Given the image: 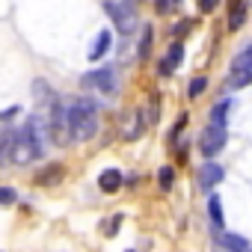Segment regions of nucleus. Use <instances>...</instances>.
<instances>
[{
  "mask_svg": "<svg viewBox=\"0 0 252 252\" xmlns=\"http://www.w3.org/2000/svg\"><path fill=\"white\" fill-rule=\"evenodd\" d=\"M68 128H71V140L74 143H86L98 134V107L89 98H74L68 107Z\"/></svg>",
  "mask_w": 252,
  "mask_h": 252,
  "instance_id": "obj_1",
  "label": "nucleus"
},
{
  "mask_svg": "<svg viewBox=\"0 0 252 252\" xmlns=\"http://www.w3.org/2000/svg\"><path fill=\"white\" fill-rule=\"evenodd\" d=\"M12 163H18V166H24V163H30V160H36V158H42V149L36 146V140H33V134H30V128L24 125L21 131H12Z\"/></svg>",
  "mask_w": 252,
  "mask_h": 252,
  "instance_id": "obj_2",
  "label": "nucleus"
},
{
  "mask_svg": "<svg viewBox=\"0 0 252 252\" xmlns=\"http://www.w3.org/2000/svg\"><path fill=\"white\" fill-rule=\"evenodd\" d=\"M104 12L110 15V21L119 27L122 36H131L137 30V12L131 3H125V0H104Z\"/></svg>",
  "mask_w": 252,
  "mask_h": 252,
  "instance_id": "obj_3",
  "label": "nucleus"
},
{
  "mask_svg": "<svg viewBox=\"0 0 252 252\" xmlns=\"http://www.w3.org/2000/svg\"><path fill=\"white\" fill-rule=\"evenodd\" d=\"M86 89H98L101 95H116L119 92V77L113 68H95V71H86L83 80H80Z\"/></svg>",
  "mask_w": 252,
  "mask_h": 252,
  "instance_id": "obj_4",
  "label": "nucleus"
},
{
  "mask_svg": "<svg viewBox=\"0 0 252 252\" xmlns=\"http://www.w3.org/2000/svg\"><path fill=\"white\" fill-rule=\"evenodd\" d=\"M225 140H228V134H225V125H208V128L202 131L199 149H202V155H205V158H214V155H220V152H222Z\"/></svg>",
  "mask_w": 252,
  "mask_h": 252,
  "instance_id": "obj_5",
  "label": "nucleus"
},
{
  "mask_svg": "<svg viewBox=\"0 0 252 252\" xmlns=\"http://www.w3.org/2000/svg\"><path fill=\"white\" fill-rule=\"evenodd\" d=\"M181 60H184V45H181V42H172V45H169V51L163 54V60H160V68H158V71H160L163 77H169V74L181 65Z\"/></svg>",
  "mask_w": 252,
  "mask_h": 252,
  "instance_id": "obj_6",
  "label": "nucleus"
},
{
  "mask_svg": "<svg viewBox=\"0 0 252 252\" xmlns=\"http://www.w3.org/2000/svg\"><path fill=\"white\" fill-rule=\"evenodd\" d=\"M222 175H225V172H222V166H220V163H214V160H208V163L199 169V187L211 193V190L222 181Z\"/></svg>",
  "mask_w": 252,
  "mask_h": 252,
  "instance_id": "obj_7",
  "label": "nucleus"
},
{
  "mask_svg": "<svg viewBox=\"0 0 252 252\" xmlns=\"http://www.w3.org/2000/svg\"><path fill=\"white\" fill-rule=\"evenodd\" d=\"M63 178H65V166H60V163H48L45 169L36 172L33 181H36L39 187H54V184H60Z\"/></svg>",
  "mask_w": 252,
  "mask_h": 252,
  "instance_id": "obj_8",
  "label": "nucleus"
},
{
  "mask_svg": "<svg viewBox=\"0 0 252 252\" xmlns=\"http://www.w3.org/2000/svg\"><path fill=\"white\" fill-rule=\"evenodd\" d=\"M249 249V243L243 240V237H237V234H217V243H214V252H246Z\"/></svg>",
  "mask_w": 252,
  "mask_h": 252,
  "instance_id": "obj_9",
  "label": "nucleus"
},
{
  "mask_svg": "<svg viewBox=\"0 0 252 252\" xmlns=\"http://www.w3.org/2000/svg\"><path fill=\"white\" fill-rule=\"evenodd\" d=\"M146 128V119H143V110H131L128 116H125V125H122V131H125V140H137Z\"/></svg>",
  "mask_w": 252,
  "mask_h": 252,
  "instance_id": "obj_10",
  "label": "nucleus"
},
{
  "mask_svg": "<svg viewBox=\"0 0 252 252\" xmlns=\"http://www.w3.org/2000/svg\"><path fill=\"white\" fill-rule=\"evenodd\" d=\"M243 24H246V3L243 0H231L228 3V30L237 33Z\"/></svg>",
  "mask_w": 252,
  "mask_h": 252,
  "instance_id": "obj_11",
  "label": "nucleus"
},
{
  "mask_svg": "<svg viewBox=\"0 0 252 252\" xmlns=\"http://www.w3.org/2000/svg\"><path fill=\"white\" fill-rule=\"evenodd\" d=\"M208 217H211V225H214V231H217V234H222V228H225V220H222V202H220V196H217V193L208 199Z\"/></svg>",
  "mask_w": 252,
  "mask_h": 252,
  "instance_id": "obj_12",
  "label": "nucleus"
},
{
  "mask_svg": "<svg viewBox=\"0 0 252 252\" xmlns=\"http://www.w3.org/2000/svg\"><path fill=\"white\" fill-rule=\"evenodd\" d=\"M98 187H101L104 193H116V190L122 187V172H119V169H113V166H110V169H104V172L98 175Z\"/></svg>",
  "mask_w": 252,
  "mask_h": 252,
  "instance_id": "obj_13",
  "label": "nucleus"
},
{
  "mask_svg": "<svg viewBox=\"0 0 252 252\" xmlns=\"http://www.w3.org/2000/svg\"><path fill=\"white\" fill-rule=\"evenodd\" d=\"M107 48H110V33H107V30H101V33H98V39L89 45V60H92V63H95V60H101V57L107 54Z\"/></svg>",
  "mask_w": 252,
  "mask_h": 252,
  "instance_id": "obj_14",
  "label": "nucleus"
},
{
  "mask_svg": "<svg viewBox=\"0 0 252 252\" xmlns=\"http://www.w3.org/2000/svg\"><path fill=\"white\" fill-rule=\"evenodd\" d=\"M252 83V71H243V68H231L228 80H225V89H243Z\"/></svg>",
  "mask_w": 252,
  "mask_h": 252,
  "instance_id": "obj_15",
  "label": "nucleus"
},
{
  "mask_svg": "<svg viewBox=\"0 0 252 252\" xmlns=\"http://www.w3.org/2000/svg\"><path fill=\"white\" fill-rule=\"evenodd\" d=\"M231 68H243V71H252V45H246V48H243V51L234 57Z\"/></svg>",
  "mask_w": 252,
  "mask_h": 252,
  "instance_id": "obj_16",
  "label": "nucleus"
},
{
  "mask_svg": "<svg viewBox=\"0 0 252 252\" xmlns=\"http://www.w3.org/2000/svg\"><path fill=\"white\" fill-rule=\"evenodd\" d=\"M228 110H231V101H222V104H217V107L211 110V125H225V116H228Z\"/></svg>",
  "mask_w": 252,
  "mask_h": 252,
  "instance_id": "obj_17",
  "label": "nucleus"
},
{
  "mask_svg": "<svg viewBox=\"0 0 252 252\" xmlns=\"http://www.w3.org/2000/svg\"><path fill=\"white\" fill-rule=\"evenodd\" d=\"M172 181H175V169H172V166H160V169H158V184H160V190H172Z\"/></svg>",
  "mask_w": 252,
  "mask_h": 252,
  "instance_id": "obj_18",
  "label": "nucleus"
},
{
  "mask_svg": "<svg viewBox=\"0 0 252 252\" xmlns=\"http://www.w3.org/2000/svg\"><path fill=\"white\" fill-rule=\"evenodd\" d=\"M12 155V131H3L0 134V160H6Z\"/></svg>",
  "mask_w": 252,
  "mask_h": 252,
  "instance_id": "obj_19",
  "label": "nucleus"
},
{
  "mask_svg": "<svg viewBox=\"0 0 252 252\" xmlns=\"http://www.w3.org/2000/svg\"><path fill=\"white\" fill-rule=\"evenodd\" d=\"M205 89H208V80H205V77H193L190 86H187V95H190V98H199Z\"/></svg>",
  "mask_w": 252,
  "mask_h": 252,
  "instance_id": "obj_20",
  "label": "nucleus"
},
{
  "mask_svg": "<svg viewBox=\"0 0 252 252\" xmlns=\"http://www.w3.org/2000/svg\"><path fill=\"white\" fill-rule=\"evenodd\" d=\"M149 51H152V27H143V42H140V57L149 60Z\"/></svg>",
  "mask_w": 252,
  "mask_h": 252,
  "instance_id": "obj_21",
  "label": "nucleus"
},
{
  "mask_svg": "<svg viewBox=\"0 0 252 252\" xmlns=\"http://www.w3.org/2000/svg\"><path fill=\"white\" fill-rule=\"evenodd\" d=\"M18 202V193L12 187H0V205H15Z\"/></svg>",
  "mask_w": 252,
  "mask_h": 252,
  "instance_id": "obj_22",
  "label": "nucleus"
},
{
  "mask_svg": "<svg viewBox=\"0 0 252 252\" xmlns=\"http://www.w3.org/2000/svg\"><path fill=\"white\" fill-rule=\"evenodd\" d=\"M217 6H220V0H199V12H205V15H211Z\"/></svg>",
  "mask_w": 252,
  "mask_h": 252,
  "instance_id": "obj_23",
  "label": "nucleus"
},
{
  "mask_svg": "<svg viewBox=\"0 0 252 252\" xmlns=\"http://www.w3.org/2000/svg\"><path fill=\"white\" fill-rule=\"evenodd\" d=\"M190 27H193L190 21H181V24H175V27H172V36H175V39H181L184 33H190Z\"/></svg>",
  "mask_w": 252,
  "mask_h": 252,
  "instance_id": "obj_24",
  "label": "nucleus"
},
{
  "mask_svg": "<svg viewBox=\"0 0 252 252\" xmlns=\"http://www.w3.org/2000/svg\"><path fill=\"white\" fill-rule=\"evenodd\" d=\"M119 225H122V217H113V220H110V222H107V237H113V234H116V228H119Z\"/></svg>",
  "mask_w": 252,
  "mask_h": 252,
  "instance_id": "obj_25",
  "label": "nucleus"
},
{
  "mask_svg": "<svg viewBox=\"0 0 252 252\" xmlns=\"http://www.w3.org/2000/svg\"><path fill=\"white\" fill-rule=\"evenodd\" d=\"M12 116H18V107H9V110H3V113H0V122H6V119H12Z\"/></svg>",
  "mask_w": 252,
  "mask_h": 252,
  "instance_id": "obj_26",
  "label": "nucleus"
},
{
  "mask_svg": "<svg viewBox=\"0 0 252 252\" xmlns=\"http://www.w3.org/2000/svg\"><path fill=\"white\" fill-rule=\"evenodd\" d=\"M166 9H169V0H158V12L166 15Z\"/></svg>",
  "mask_w": 252,
  "mask_h": 252,
  "instance_id": "obj_27",
  "label": "nucleus"
},
{
  "mask_svg": "<svg viewBox=\"0 0 252 252\" xmlns=\"http://www.w3.org/2000/svg\"><path fill=\"white\" fill-rule=\"evenodd\" d=\"M125 3H131V6H137V3H143V0H125Z\"/></svg>",
  "mask_w": 252,
  "mask_h": 252,
  "instance_id": "obj_28",
  "label": "nucleus"
},
{
  "mask_svg": "<svg viewBox=\"0 0 252 252\" xmlns=\"http://www.w3.org/2000/svg\"><path fill=\"white\" fill-rule=\"evenodd\" d=\"M246 252H252V249H246Z\"/></svg>",
  "mask_w": 252,
  "mask_h": 252,
  "instance_id": "obj_29",
  "label": "nucleus"
},
{
  "mask_svg": "<svg viewBox=\"0 0 252 252\" xmlns=\"http://www.w3.org/2000/svg\"><path fill=\"white\" fill-rule=\"evenodd\" d=\"M249 3H252V0H249Z\"/></svg>",
  "mask_w": 252,
  "mask_h": 252,
  "instance_id": "obj_30",
  "label": "nucleus"
}]
</instances>
